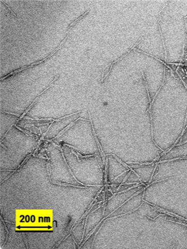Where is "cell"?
Returning <instances> with one entry per match:
<instances>
[{
    "mask_svg": "<svg viewBox=\"0 0 187 249\" xmlns=\"http://www.w3.org/2000/svg\"><path fill=\"white\" fill-rule=\"evenodd\" d=\"M186 23L187 30V18H186Z\"/></svg>",
    "mask_w": 187,
    "mask_h": 249,
    "instance_id": "3",
    "label": "cell"
},
{
    "mask_svg": "<svg viewBox=\"0 0 187 249\" xmlns=\"http://www.w3.org/2000/svg\"><path fill=\"white\" fill-rule=\"evenodd\" d=\"M186 68L187 69V66H186Z\"/></svg>",
    "mask_w": 187,
    "mask_h": 249,
    "instance_id": "4",
    "label": "cell"
},
{
    "mask_svg": "<svg viewBox=\"0 0 187 249\" xmlns=\"http://www.w3.org/2000/svg\"><path fill=\"white\" fill-rule=\"evenodd\" d=\"M163 37L167 64L187 61V30L186 18L175 1H168L161 12Z\"/></svg>",
    "mask_w": 187,
    "mask_h": 249,
    "instance_id": "1",
    "label": "cell"
},
{
    "mask_svg": "<svg viewBox=\"0 0 187 249\" xmlns=\"http://www.w3.org/2000/svg\"><path fill=\"white\" fill-rule=\"evenodd\" d=\"M1 1L3 2L4 4L6 5L7 7L8 8V10H9L11 11V12H12V13H13V15H15V17H17L16 14L15 13H14L13 11L12 10L10 9V8L9 7H8V5L6 4H5L4 2H3L2 1Z\"/></svg>",
    "mask_w": 187,
    "mask_h": 249,
    "instance_id": "2",
    "label": "cell"
}]
</instances>
